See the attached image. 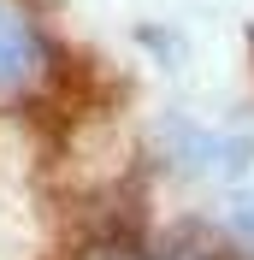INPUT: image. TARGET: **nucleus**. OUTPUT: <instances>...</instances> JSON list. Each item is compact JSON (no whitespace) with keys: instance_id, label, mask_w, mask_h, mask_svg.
Listing matches in <instances>:
<instances>
[{"instance_id":"1","label":"nucleus","mask_w":254,"mask_h":260,"mask_svg":"<svg viewBox=\"0 0 254 260\" xmlns=\"http://www.w3.org/2000/svg\"><path fill=\"white\" fill-rule=\"evenodd\" d=\"M48 65V42L12 0H0V95H24Z\"/></svg>"},{"instance_id":"2","label":"nucleus","mask_w":254,"mask_h":260,"mask_svg":"<svg viewBox=\"0 0 254 260\" xmlns=\"http://www.w3.org/2000/svg\"><path fill=\"white\" fill-rule=\"evenodd\" d=\"M177 166H189V172H242L254 154V142H237V136H213V130H195V124H172L166 136Z\"/></svg>"},{"instance_id":"3","label":"nucleus","mask_w":254,"mask_h":260,"mask_svg":"<svg viewBox=\"0 0 254 260\" xmlns=\"http://www.w3.org/2000/svg\"><path fill=\"white\" fill-rule=\"evenodd\" d=\"M225 237L254 254V189H242V195H231V201H225Z\"/></svg>"}]
</instances>
